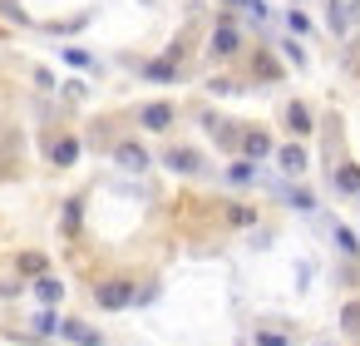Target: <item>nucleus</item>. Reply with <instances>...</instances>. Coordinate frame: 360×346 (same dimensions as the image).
<instances>
[{
    "mask_svg": "<svg viewBox=\"0 0 360 346\" xmlns=\"http://www.w3.org/2000/svg\"><path fill=\"white\" fill-rule=\"evenodd\" d=\"M94 302H99V307H109V311H119V307H129V302H134V282L109 277V282H99V287H94Z\"/></svg>",
    "mask_w": 360,
    "mask_h": 346,
    "instance_id": "nucleus-1",
    "label": "nucleus"
},
{
    "mask_svg": "<svg viewBox=\"0 0 360 346\" xmlns=\"http://www.w3.org/2000/svg\"><path fill=\"white\" fill-rule=\"evenodd\" d=\"M355 20H360V0H330V30L335 35H345Z\"/></svg>",
    "mask_w": 360,
    "mask_h": 346,
    "instance_id": "nucleus-2",
    "label": "nucleus"
},
{
    "mask_svg": "<svg viewBox=\"0 0 360 346\" xmlns=\"http://www.w3.org/2000/svg\"><path fill=\"white\" fill-rule=\"evenodd\" d=\"M237 45H242L237 25H232V20H222V25L212 30V55H217V60H227V55H237Z\"/></svg>",
    "mask_w": 360,
    "mask_h": 346,
    "instance_id": "nucleus-3",
    "label": "nucleus"
},
{
    "mask_svg": "<svg viewBox=\"0 0 360 346\" xmlns=\"http://www.w3.org/2000/svg\"><path fill=\"white\" fill-rule=\"evenodd\" d=\"M139 124H143V129H153V134H163V129L173 124V104H143Z\"/></svg>",
    "mask_w": 360,
    "mask_h": 346,
    "instance_id": "nucleus-4",
    "label": "nucleus"
},
{
    "mask_svg": "<svg viewBox=\"0 0 360 346\" xmlns=\"http://www.w3.org/2000/svg\"><path fill=\"white\" fill-rule=\"evenodd\" d=\"M60 336H70L75 346H99V341H104L89 321H60Z\"/></svg>",
    "mask_w": 360,
    "mask_h": 346,
    "instance_id": "nucleus-5",
    "label": "nucleus"
},
{
    "mask_svg": "<svg viewBox=\"0 0 360 346\" xmlns=\"http://www.w3.org/2000/svg\"><path fill=\"white\" fill-rule=\"evenodd\" d=\"M202 124H207V134H212V139H217L222 149H237V144H242V134H237V129H232L227 119H217V114H207Z\"/></svg>",
    "mask_w": 360,
    "mask_h": 346,
    "instance_id": "nucleus-6",
    "label": "nucleus"
},
{
    "mask_svg": "<svg viewBox=\"0 0 360 346\" xmlns=\"http://www.w3.org/2000/svg\"><path fill=\"white\" fill-rule=\"evenodd\" d=\"M129 173H143L148 168V154H143V144H119V154H114Z\"/></svg>",
    "mask_w": 360,
    "mask_h": 346,
    "instance_id": "nucleus-7",
    "label": "nucleus"
},
{
    "mask_svg": "<svg viewBox=\"0 0 360 346\" xmlns=\"http://www.w3.org/2000/svg\"><path fill=\"white\" fill-rule=\"evenodd\" d=\"M163 163H168L173 173H198V168H202V159H198L193 149H168V159H163Z\"/></svg>",
    "mask_w": 360,
    "mask_h": 346,
    "instance_id": "nucleus-8",
    "label": "nucleus"
},
{
    "mask_svg": "<svg viewBox=\"0 0 360 346\" xmlns=\"http://www.w3.org/2000/svg\"><path fill=\"white\" fill-rule=\"evenodd\" d=\"M286 129H291V134H311V129H316V124H311V109H306L301 99L286 104Z\"/></svg>",
    "mask_w": 360,
    "mask_h": 346,
    "instance_id": "nucleus-9",
    "label": "nucleus"
},
{
    "mask_svg": "<svg viewBox=\"0 0 360 346\" xmlns=\"http://www.w3.org/2000/svg\"><path fill=\"white\" fill-rule=\"evenodd\" d=\"M242 154H247V159H266V154H271V139H266L262 129H247V134H242Z\"/></svg>",
    "mask_w": 360,
    "mask_h": 346,
    "instance_id": "nucleus-10",
    "label": "nucleus"
},
{
    "mask_svg": "<svg viewBox=\"0 0 360 346\" xmlns=\"http://www.w3.org/2000/svg\"><path fill=\"white\" fill-rule=\"evenodd\" d=\"M50 159H55L60 168H70V163L79 159V144H75V139H55V149H50Z\"/></svg>",
    "mask_w": 360,
    "mask_h": 346,
    "instance_id": "nucleus-11",
    "label": "nucleus"
},
{
    "mask_svg": "<svg viewBox=\"0 0 360 346\" xmlns=\"http://www.w3.org/2000/svg\"><path fill=\"white\" fill-rule=\"evenodd\" d=\"M35 297H40L45 307H55V302L65 297V282H55V277H40V282H35Z\"/></svg>",
    "mask_w": 360,
    "mask_h": 346,
    "instance_id": "nucleus-12",
    "label": "nucleus"
},
{
    "mask_svg": "<svg viewBox=\"0 0 360 346\" xmlns=\"http://www.w3.org/2000/svg\"><path fill=\"white\" fill-rule=\"evenodd\" d=\"M281 168H286V173H301V168H306V149H301V144H286V149H281Z\"/></svg>",
    "mask_w": 360,
    "mask_h": 346,
    "instance_id": "nucleus-13",
    "label": "nucleus"
},
{
    "mask_svg": "<svg viewBox=\"0 0 360 346\" xmlns=\"http://www.w3.org/2000/svg\"><path fill=\"white\" fill-rule=\"evenodd\" d=\"M340 326H345V336H360V302H350L340 311Z\"/></svg>",
    "mask_w": 360,
    "mask_h": 346,
    "instance_id": "nucleus-14",
    "label": "nucleus"
},
{
    "mask_svg": "<svg viewBox=\"0 0 360 346\" xmlns=\"http://www.w3.org/2000/svg\"><path fill=\"white\" fill-rule=\"evenodd\" d=\"M335 183H340L345 193H360V168H350V163H345V168L335 173Z\"/></svg>",
    "mask_w": 360,
    "mask_h": 346,
    "instance_id": "nucleus-15",
    "label": "nucleus"
},
{
    "mask_svg": "<svg viewBox=\"0 0 360 346\" xmlns=\"http://www.w3.org/2000/svg\"><path fill=\"white\" fill-rule=\"evenodd\" d=\"M143 75H148V80H173L178 70H173V60H153V65H148Z\"/></svg>",
    "mask_w": 360,
    "mask_h": 346,
    "instance_id": "nucleus-16",
    "label": "nucleus"
},
{
    "mask_svg": "<svg viewBox=\"0 0 360 346\" xmlns=\"http://www.w3.org/2000/svg\"><path fill=\"white\" fill-rule=\"evenodd\" d=\"M20 272H35V277H45V257H40V252H20Z\"/></svg>",
    "mask_w": 360,
    "mask_h": 346,
    "instance_id": "nucleus-17",
    "label": "nucleus"
},
{
    "mask_svg": "<svg viewBox=\"0 0 360 346\" xmlns=\"http://www.w3.org/2000/svg\"><path fill=\"white\" fill-rule=\"evenodd\" d=\"M65 233H79V198L65 203Z\"/></svg>",
    "mask_w": 360,
    "mask_h": 346,
    "instance_id": "nucleus-18",
    "label": "nucleus"
},
{
    "mask_svg": "<svg viewBox=\"0 0 360 346\" xmlns=\"http://www.w3.org/2000/svg\"><path fill=\"white\" fill-rule=\"evenodd\" d=\"M35 331H40V336L60 331V316H55V311H40V316H35Z\"/></svg>",
    "mask_w": 360,
    "mask_h": 346,
    "instance_id": "nucleus-19",
    "label": "nucleus"
},
{
    "mask_svg": "<svg viewBox=\"0 0 360 346\" xmlns=\"http://www.w3.org/2000/svg\"><path fill=\"white\" fill-rule=\"evenodd\" d=\"M257 75H262V80H276V60H271V55H257Z\"/></svg>",
    "mask_w": 360,
    "mask_h": 346,
    "instance_id": "nucleus-20",
    "label": "nucleus"
},
{
    "mask_svg": "<svg viewBox=\"0 0 360 346\" xmlns=\"http://www.w3.org/2000/svg\"><path fill=\"white\" fill-rule=\"evenodd\" d=\"M335 242H340V252H355V233L340 228V223H335Z\"/></svg>",
    "mask_w": 360,
    "mask_h": 346,
    "instance_id": "nucleus-21",
    "label": "nucleus"
},
{
    "mask_svg": "<svg viewBox=\"0 0 360 346\" xmlns=\"http://www.w3.org/2000/svg\"><path fill=\"white\" fill-rule=\"evenodd\" d=\"M257 346H286V331H262Z\"/></svg>",
    "mask_w": 360,
    "mask_h": 346,
    "instance_id": "nucleus-22",
    "label": "nucleus"
},
{
    "mask_svg": "<svg viewBox=\"0 0 360 346\" xmlns=\"http://www.w3.org/2000/svg\"><path fill=\"white\" fill-rule=\"evenodd\" d=\"M232 6H247L252 16H266V6H262V0H232Z\"/></svg>",
    "mask_w": 360,
    "mask_h": 346,
    "instance_id": "nucleus-23",
    "label": "nucleus"
}]
</instances>
